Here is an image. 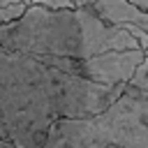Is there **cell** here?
<instances>
[{
	"label": "cell",
	"mask_w": 148,
	"mask_h": 148,
	"mask_svg": "<svg viewBox=\"0 0 148 148\" xmlns=\"http://www.w3.org/2000/svg\"><path fill=\"white\" fill-rule=\"evenodd\" d=\"M146 56H148V51H146Z\"/></svg>",
	"instance_id": "cell-13"
},
{
	"label": "cell",
	"mask_w": 148,
	"mask_h": 148,
	"mask_svg": "<svg viewBox=\"0 0 148 148\" xmlns=\"http://www.w3.org/2000/svg\"><path fill=\"white\" fill-rule=\"evenodd\" d=\"M35 5H42L46 9H76L72 0H32Z\"/></svg>",
	"instance_id": "cell-7"
},
{
	"label": "cell",
	"mask_w": 148,
	"mask_h": 148,
	"mask_svg": "<svg viewBox=\"0 0 148 148\" xmlns=\"http://www.w3.org/2000/svg\"><path fill=\"white\" fill-rule=\"evenodd\" d=\"M42 148H148V88L125 86L88 118H56Z\"/></svg>",
	"instance_id": "cell-2"
},
{
	"label": "cell",
	"mask_w": 148,
	"mask_h": 148,
	"mask_svg": "<svg viewBox=\"0 0 148 148\" xmlns=\"http://www.w3.org/2000/svg\"><path fill=\"white\" fill-rule=\"evenodd\" d=\"M90 9L111 25H136L148 32V9L134 5L132 0H97Z\"/></svg>",
	"instance_id": "cell-5"
},
{
	"label": "cell",
	"mask_w": 148,
	"mask_h": 148,
	"mask_svg": "<svg viewBox=\"0 0 148 148\" xmlns=\"http://www.w3.org/2000/svg\"><path fill=\"white\" fill-rule=\"evenodd\" d=\"M0 148H18L16 143H12V141H7V139H2L0 136Z\"/></svg>",
	"instance_id": "cell-10"
},
{
	"label": "cell",
	"mask_w": 148,
	"mask_h": 148,
	"mask_svg": "<svg viewBox=\"0 0 148 148\" xmlns=\"http://www.w3.org/2000/svg\"><path fill=\"white\" fill-rule=\"evenodd\" d=\"M12 2H32V0H0V7H5V5H12Z\"/></svg>",
	"instance_id": "cell-11"
},
{
	"label": "cell",
	"mask_w": 148,
	"mask_h": 148,
	"mask_svg": "<svg viewBox=\"0 0 148 148\" xmlns=\"http://www.w3.org/2000/svg\"><path fill=\"white\" fill-rule=\"evenodd\" d=\"M0 46L35 58H86L79 9H46L30 2L16 21L0 25Z\"/></svg>",
	"instance_id": "cell-3"
},
{
	"label": "cell",
	"mask_w": 148,
	"mask_h": 148,
	"mask_svg": "<svg viewBox=\"0 0 148 148\" xmlns=\"http://www.w3.org/2000/svg\"><path fill=\"white\" fill-rule=\"evenodd\" d=\"M56 118L51 65L0 46V136L18 148H42Z\"/></svg>",
	"instance_id": "cell-1"
},
{
	"label": "cell",
	"mask_w": 148,
	"mask_h": 148,
	"mask_svg": "<svg viewBox=\"0 0 148 148\" xmlns=\"http://www.w3.org/2000/svg\"><path fill=\"white\" fill-rule=\"evenodd\" d=\"M127 83L134 86V88H148V56L136 65V69H134V74Z\"/></svg>",
	"instance_id": "cell-6"
},
{
	"label": "cell",
	"mask_w": 148,
	"mask_h": 148,
	"mask_svg": "<svg viewBox=\"0 0 148 148\" xmlns=\"http://www.w3.org/2000/svg\"><path fill=\"white\" fill-rule=\"evenodd\" d=\"M72 2H74L76 9H86V7H92L97 0H72Z\"/></svg>",
	"instance_id": "cell-9"
},
{
	"label": "cell",
	"mask_w": 148,
	"mask_h": 148,
	"mask_svg": "<svg viewBox=\"0 0 148 148\" xmlns=\"http://www.w3.org/2000/svg\"><path fill=\"white\" fill-rule=\"evenodd\" d=\"M125 30H127V32H130V35H132L136 42H139V46H141L143 51H148V32H146L143 28H136V25H127Z\"/></svg>",
	"instance_id": "cell-8"
},
{
	"label": "cell",
	"mask_w": 148,
	"mask_h": 148,
	"mask_svg": "<svg viewBox=\"0 0 148 148\" xmlns=\"http://www.w3.org/2000/svg\"><path fill=\"white\" fill-rule=\"evenodd\" d=\"M134 5H139V7H143V9H148V0H132Z\"/></svg>",
	"instance_id": "cell-12"
},
{
	"label": "cell",
	"mask_w": 148,
	"mask_h": 148,
	"mask_svg": "<svg viewBox=\"0 0 148 148\" xmlns=\"http://www.w3.org/2000/svg\"><path fill=\"white\" fill-rule=\"evenodd\" d=\"M146 58L143 49H127V51H106L90 58H39L62 72L83 76L97 83H127L136 69V65Z\"/></svg>",
	"instance_id": "cell-4"
}]
</instances>
